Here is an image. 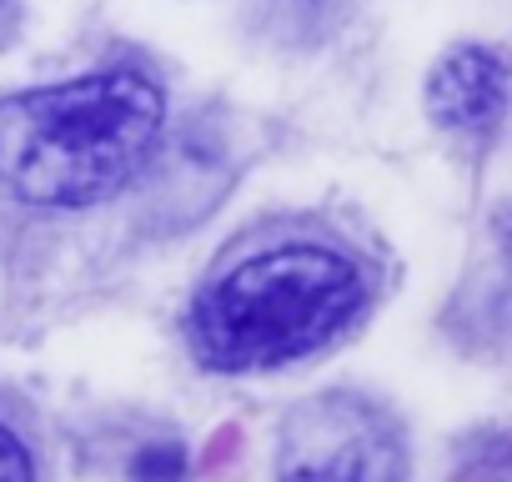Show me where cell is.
Segmentation results:
<instances>
[{
	"label": "cell",
	"instance_id": "5",
	"mask_svg": "<svg viewBox=\"0 0 512 482\" xmlns=\"http://www.w3.org/2000/svg\"><path fill=\"white\" fill-rule=\"evenodd\" d=\"M0 482H36L26 447H21L16 432H6V427H0Z\"/></svg>",
	"mask_w": 512,
	"mask_h": 482
},
{
	"label": "cell",
	"instance_id": "2",
	"mask_svg": "<svg viewBox=\"0 0 512 482\" xmlns=\"http://www.w3.org/2000/svg\"><path fill=\"white\" fill-rule=\"evenodd\" d=\"M362 307V277L327 247H277L236 262L191 307L206 367L256 372L327 347Z\"/></svg>",
	"mask_w": 512,
	"mask_h": 482
},
{
	"label": "cell",
	"instance_id": "4",
	"mask_svg": "<svg viewBox=\"0 0 512 482\" xmlns=\"http://www.w3.org/2000/svg\"><path fill=\"white\" fill-rule=\"evenodd\" d=\"M432 116L447 126V131H462V136H487L497 131L502 121V106H507V66L497 51H452L437 76H432Z\"/></svg>",
	"mask_w": 512,
	"mask_h": 482
},
{
	"label": "cell",
	"instance_id": "6",
	"mask_svg": "<svg viewBox=\"0 0 512 482\" xmlns=\"http://www.w3.org/2000/svg\"><path fill=\"white\" fill-rule=\"evenodd\" d=\"M11 21H16V6H11V0H0V41H6Z\"/></svg>",
	"mask_w": 512,
	"mask_h": 482
},
{
	"label": "cell",
	"instance_id": "1",
	"mask_svg": "<svg viewBox=\"0 0 512 482\" xmlns=\"http://www.w3.org/2000/svg\"><path fill=\"white\" fill-rule=\"evenodd\" d=\"M161 91L141 71H101L0 101V191L31 206L116 196L156 156Z\"/></svg>",
	"mask_w": 512,
	"mask_h": 482
},
{
	"label": "cell",
	"instance_id": "3",
	"mask_svg": "<svg viewBox=\"0 0 512 482\" xmlns=\"http://www.w3.org/2000/svg\"><path fill=\"white\" fill-rule=\"evenodd\" d=\"M282 482H402V452L372 407L322 397L287 427Z\"/></svg>",
	"mask_w": 512,
	"mask_h": 482
}]
</instances>
